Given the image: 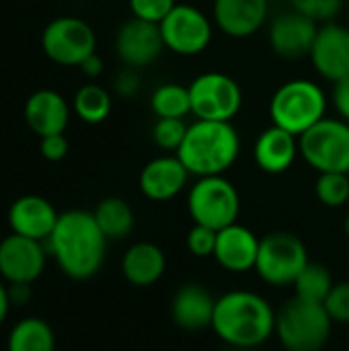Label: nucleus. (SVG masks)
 Segmentation results:
<instances>
[{
    "label": "nucleus",
    "instance_id": "f03ea898",
    "mask_svg": "<svg viewBox=\"0 0 349 351\" xmlns=\"http://www.w3.org/2000/svg\"><path fill=\"white\" fill-rule=\"evenodd\" d=\"M212 329L230 348L257 350L276 333V311L249 290H232L216 298Z\"/></svg>",
    "mask_w": 349,
    "mask_h": 351
},
{
    "label": "nucleus",
    "instance_id": "c9c22d12",
    "mask_svg": "<svg viewBox=\"0 0 349 351\" xmlns=\"http://www.w3.org/2000/svg\"><path fill=\"white\" fill-rule=\"evenodd\" d=\"M39 150H41L43 158H47L51 162H58V160H62L68 154V140H66L64 134L43 136L41 144H39Z\"/></svg>",
    "mask_w": 349,
    "mask_h": 351
},
{
    "label": "nucleus",
    "instance_id": "f257e3e1",
    "mask_svg": "<svg viewBox=\"0 0 349 351\" xmlns=\"http://www.w3.org/2000/svg\"><path fill=\"white\" fill-rule=\"evenodd\" d=\"M107 243L93 212L86 210H68L60 214L58 224L47 239L51 257L64 276L72 280H88L101 269Z\"/></svg>",
    "mask_w": 349,
    "mask_h": 351
},
{
    "label": "nucleus",
    "instance_id": "a19ab883",
    "mask_svg": "<svg viewBox=\"0 0 349 351\" xmlns=\"http://www.w3.org/2000/svg\"><path fill=\"white\" fill-rule=\"evenodd\" d=\"M230 351H255V350H243V348H230Z\"/></svg>",
    "mask_w": 349,
    "mask_h": 351
},
{
    "label": "nucleus",
    "instance_id": "b1692460",
    "mask_svg": "<svg viewBox=\"0 0 349 351\" xmlns=\"http://www.w3.org/2000/svg\"><path fill=\"white\" fill-rule=\"evenodd\" d=\"M8 351H53L56 350V337L51 327L37 317L21 319L10 335H8Z\"/></svg>",
    "mask_w": 349,
    "mask_h": 351
},
{
    "label": "nucleus",
    "instance_id": "39448f33",
    "mask_svg": "<svg viewBox=\"0 0 349 351\" xmlns=\"http://www.w3.org/2000/svg\"><path fill=\"white\" fill-rule=\"evenodd\" d=\"M331 325L323 304L296 296L276 313V335L286 351H321L329 341Z\"/></svg>",
    "mask_w": 349,
    "mask_h": 351
},
{
    "label": "nucleus",
    "instance_id": "72a5a7b5",
    "mask_svg": "<svg viewBox=\"0 0 349 351\" xmlns=\"http://www.w3.org/2000/svg\"><path fill=\"white\" fill-rule=\"evenodd\" d=\"M216 239H218V230L202 224H193V228L187 234V249L195 257H214Z\"/></svg>",
    "mask_w": 349,
    "mask_h": 351
},
{
    "label": "nucleus",
    "instance_id": "4468645a",
    "mask_svg": "<svg viewBox=\"0 0 349 351\" xmlns=\"http://www.w3.org/2000/svg\"><path fill=\"white\" fill-rule=\"evenodd\" d=\"M269 45L272 49L284 58V60H300L311 56L317 33H319V23L313 19L288 10L284 14H278L269 23Z\"/></svg>",
    "mask_w": 349,
    "mask_h": 351
},
{
    "label": "nucleus",
    "instance_id": "393cba45",
    "mask_svg": "<svg viewBox=\"0 0 349 351\" xmlns=\"http://www.w3.org/2000/svg\"><path fill=\"white\" fill-rule=\"evenodd\" d=\"M107 241L125 239L134 228V210L121 197H105L93 212Z\"/></svg>",
    "mask_w": 349,
    "mask_h": 351
},
{
    "label": "nucleus",
    "instance_id": "4be33fe9",
    "mask_svg": "<svg viewBox=\"0 0 349 351\" xmlns=\"http://www.w3.org/2000/svg\"><path fill=\"white\" fill-rule=\"evenodd\" d=\"M216 308V298L200 284H187L181 286L173 298L171 315L173 321L187 331H197L212 327Z\"/></svg>",
    "mask_w": 349,
    "mask_h": 351
},
{
    "label": "nucleus",
    "instance_id": "5701e85b",
    "mask_svg": "<svg viewBox=\"0 0 349 351\" xmlns=\"http://www.w3.org/2000/svg\"><path fill=\"white\" fill-rule=\"evenodd\" d=\"M165 269H167V257L163 249L152 243L132 245L121 259V271L125 280L140 288L156 284L163 278Z\"/></svg>",
    "mask_w": 349,
    "mask_h": 351
},
{
    "label": "nucleus",
    "instance_id": "1a4fd4ad",
    "mask_svg": "<svg viewBox=\"0 0 349 351\" xmlns=\"http://www.w3.org/2000/svg\"><path fill=\"white\" fill-rule=\"evenodd\" d=\"M191 113L208 121H232L243 107L239 82L224 72H204L189 84Z\"/></svg>",
    "mask_w": 349,
    "mask_h": 351
},
{
    "label": "nucleus",
    "instance_id": "aec40b11",
    "mask_svg": "<svg viewBox=\"0 0 349 351\" xmlns=\"http://www.w3.org/2000/svg\"><path fill=\"white\" fill-rule=\"evenodd\" d=\"M70 119V107L66 99L51 88L35 90L25 103V121L39 138L51 134H64Z\"/></svg>",
    "mask_w": 349,
    "mask_h": 351
},
{
    "label": "nucleus",
    "instance_id": "ea45409f",
    "mask_svg": "<svg viewBox=\"0 0 349 351\" xmlns=\"http://www.w3.org/2000/svg\"><path fill=\"white\" fill-rule=\"evenodd\" d=\"M344 230H346V234L349 237V216L346 218V222H344Z\"/></svg>",
    "mask_w": 349,
    "mask_h": 351
},
{
    "label": "nucleus",
    "instance_id": "412c9836",
    "mask_svg": "<svg viewBox=\"0 0 349 351\" xmlns=\"http://www.w3.org/2000/svg\"><path fill=\"white\" fill-rule=\"evenodd\" d=\"M298 154H300L298 136H294L278 125L263 130L253 148L257 167L269 175L286 173L294 165Z\"/></svg>",
    "mask_w": 349,
    "mask_h": 351
},
{
    "label": "nucleus",
    "instance_id": "f704fd0d",
    "mask_svg": "<svg viewBox=\"0 0 349 351\" xmlns=\"http://www.w3.org/2000/svg\"><path fill=\"white\" fill-rule=\"evenodd\" d=\"M113 88L119 97L123 99H132L134 95H138L140 90V74L136 68H130L125 66L113 80Z\"/></svg>",
    "mask_w": 349,
    "mask_h": 351
},
{
    "label": "nucleus",
    "instance_id": "9d476101",
    "mask_svg": "<svg viewBox=\"0 0 349 351\" xmlns=\"http://www.w3.org/2000/svg\"><path fill=\"white\" fill-rule=\"evenodd\" d=\"M41 47L45 56L60 66H80L95 53L97 37L86 21L78 16H58L43 29Z\"/></svg>",
    "mask_w": 349,
    "mask_h": 351
},
{
    "label": "nucleus",
    "instance_id": "58836bf2",
    "mask_svg": "<svg viewBox=\"0 0 349 351\" xmlns=\"http://www.w3.org/2000/svg\"><path fill=\"white\" fill-rule=\"evenodd\" d=\"M12 300H10V290L4 286V282L0 280V325L4 323L6 315H8V308H10Z\"/></svg>",
    "mask_w": 349,
    "mask_h": 351
},
{
    "label": "nucleus",
    "instance_id": "f3484780",
    "mask_svg": "<svg viewBox=\"0 0 349 351\" xmlns=\"http://www.w3.org/2000/svg\"><path fill=\"white\" fill-rule=\"evenodd\" d=\"M269 0H214L216 27L234 39L255 35L267 19Z\"/></svg>",
    "mask_w": 349,
    "mask_h": 351
},
{
    "label": "nucleus",
    "instance_id": "473e14b6",
    "mask_svg": "<svg viewBox=\"0 0 349 351\" xmlns=\"http://www.w3.org/2000/svg\"><path fill=\"white\" fill-rule=\"evenodd\" d=\"M177 6L175 0H130V10L136 19L160 25L163 19Z\"/></svg>",
    "mask_w": 349,
    "mask_h": 351
},
{
    "label": "nucleus",
    "instance_id": "e433bc0d",
    "mask_svg": "<svg viewBox=\"0 0 349 351\" xmlns=\"http://www.w3.org/2000/svg\"><path fill=\"white\" fill-rule=\"evenodd\" d=\"M333 105H335V111L339 113L341 119H346L349 123V76L335 82V88H333Z\"/></svg>",
    "mask_w": 349,
    "mask_h": 351
},
{
    "label": "nucleus",
    "instance_id": "0eeeda50",
    "mask_svg": "<svg viewBox=\"0 0 349 351\" xmlns=\"http://www.w3.org/2000/svg\"><path fill=\"white\" fill-rule=\"evenodd\" d=\"M187 210L195 224L222 230L237 222L241 197L237 187L222 175L200 177L189 189Z\"/></svg>",
    "mask_w": 349,
    "mask_h": 351
},
{
    "label": "nucleus",
    "instance_id": "cd10ccee",
    "mask_svg": "<svg viewBox=\"0 0 349 351\" xmlns=\"http://www.w3.org/2000/svg\"><path fill=\"white\" fill-rule=\"evenodd\" d=\"M333 284L335 282H333V278H331V274H329V269L325 265L309 261V265L302 269V274L296 278V282L292 286H294V296L296 298L323 304L327 294L331 292Z\"/></svg>",
    "mask_w": 349,
    "mask_h": 351
},
{
    "label": "nucleus",
    "instance_id": "ddd939ff",
    "mask_svg": "<svg viewBox=\"0 0 349 351\" xmlns=\"http://www.w3.org/2000/svg\"><path fill=\"white\" fill-rule=\"evenodd\" d=\"M165 41L160 35V27L156 23H148L132 16L125 21L115 37V51L119 60L130 68H146L152 66L163 53Z\"/></svg>",
    "mask_w": 349,
    "mask_h": 351
},
{
    "label": "nucleus",
    "instance_id": "7c9ffc66",
    "mask_svg": "<svg viewBox=\"0 0 349 351\" xmlns=\"http://www.w3.org/2000/svg\"><path fill=\"white\" fill-rule=\"evenodd\" d=\"M292 10L313 19L319 25L331 23L344 6V0H290Z\"/></svg>",
    "mask_w": 349,
    "mask_h": 351
},
{
    "label": "nucleus",
    "instance_id": "2f4dec72",
    "mask_svg": "<svg viewBox=\"0 0 349 351\" xmlns=\"http://www.w3.org/2000/svg\"><path fill=\"white\" fill-rule=\"evenodd\" d=\"M323 306L333 323L349 325V282L333 284Z\"/></svg>",
    "mask_w": 349,
    "mask_h": 351
},
{
    "label": "nucleus",
    "instance_id": "dca6fc26",
    "mask_svg": "<svg viewBox=\"0 0 349 351\" xmlns=\"http://www.w3.org/2000/svg\"><path fill=\"white\" fill-rule=\"evenodd\" d=\"M189 179V171L177 154H165L144 165L140 173V191L152 202H169L177 197Z\"/></svg>",
    "mask_w": 349,
    "mask_h": 351
},
{
    "label": "nucleus",
    "instance_id": "20e7f679",
    "mask_svg": "<svg viewBox=\"0 0 349 351\" xmlns=\"http://www.w3.org/2000/svg\"><path fill=\"white\" fill-rule=\"evenodd\" d=\"M269 115L274 125L300 138L327 117V95L315 80L292 78L274 93Z\"/></svg>",
    "mask_w": 349,
    "mask_h": 351
},
{
    "label": "nucleus",
    "instance_id": "bb28decb",
    "mask_svg": "<svg viewBox=\"0 0 349 351\" xmlns=\"http://www.w3.org/2000/svg\"><path fill=\"white\" fill-rule=\"evenodd\" d=\"M74 113L86 123H101L111 113V95L101 84H84L74 95Z\"/></svg>",
    "mask_w": 349,
    "mask_h": 351
},
{
    "label": "nucleus",
    "instance_id": "a211bd4d",
    "mask_svg": "<svg viewBox=\"0 0 349 351\" xmlns=\"http://www.w3.org/2000/svg\"><path fill=\"white\" fill-rule=\"evenodd\" d=\"M60 214L41 195H23L8 210V224L14 234L47 241L58 224Z\"/></svg>",
    "mask_w": 349,
    "mask_h": 351
},
{
    "label": "nucleus",
    "instance_id": "423d86ee",
    "mask_svg": "<svg viewBox=\"0 0 349 351\" xmlns=\"http://www.w3.org/2000/svg\"><path fill=\"white\" fill-rule=\"evenodd\" d=\"M300 156L319 173L349 175V123L325 117L298 138Z\"/></svg>",
    "mask_w": 349,
    "mask_h": 351
},
{
    "label": "nucleus",
    "instance_id": "4c0bfd02",
    "mask_svg": "<svg viewBox=\"0 0 349 351\" xmlns=\"http://www.w3.org/2000/svg\"><path fill=\"white\" fill-rule=\"evenodd\" d=\"M80 70H82V74L84 76H88V78H97L101 72H103V60L97 56V51L95 53H91L80 66H78Z\"/></svg>",
    "mask_w": 349,
    "mask_h": 351
},
{
    "label": "nucleus",
    "instance_id": "7ed1b4c3",
    "mask_svg": "<svg viewBox=\"0 0 349 351\" xmlns=\"http://www.w3.org/2000/svg\"><path fill=\"white\" fill-rule=\"evenodd\" d=\"M241 154V138L230 121L197 119L187 128V136L177 150L179 160L189 175L216 177L224 175Z\"/></svg>",
    "mask_w": 349,
    "mask_h": 351
},
{
    "label": "nucleus",
    "instance_id": "6e6552de",
    "mask_svg": "<svg viewBox=\"0 0 349 351\" xmlns=\"http://www.w3.org/2000/svg\"><path fill=\"white\" fill-rule=\"evenodd\" d=\"M306 265L309 253L296 234L278 230L261 239L255 271L265 284L292 286Z\"/></svg>",
    "mask_w": 349,
    "mask_h": 351
},
{
    "label": "nucleus",
    "instance_id": "79ce46f5",
    "mask_svg": "<svg viewBox=\"0 0 349 351\" xmlns=\"http://www.w3.org/2000/svg\"><path fill=\"white\" fill-rule=\"evenodd\" d=\"M269 2H278V0H269Z\"/></svg>",
    "mask_w": 349,
    "mask_h": 351
},
{
    "label": "nucleus",
    "instance_id": "c756f323",
    "mask_svg": "<svg viewBox=\"0 0 349 351\" xmlns=\"http://www.w3.org/2000/svg\"><path fill=\"white\" fill-rule=\"evenodd\" d=\"M187 128L189 125L183 119L160 117V119H156V123L152 128V140L160 150L177 154V150L181 148V144L187 136Z\"/></svg>",
    "mask_w": 349,
    "mask_h": 351
},
{
    "label": "nucleus",
    "instance_id": "2eb2a0df",
    "mask_svg": "<svg viewBox=\"0 0 349 351\" xmlns=\"http://www.w3.org/2000/svg\"><path fill=\"white\" fill-rule=\"evenodd\" d=\"M315 70L329 82H339L349 76V29L339 23L319 27L313 51L309 56Z\"/></svg>",
    "mask_w": 349,
    "mask_h": 351
},
{
    "label": "nucleus",
    "instance_id": "a878e982",
    "mask_svg": "<svg viewBox=\"0 0 349 351\" xmlns=\"http://www.w3.org/2000/svg\"><path fill=\"white\" fill-rule=\"evenodd\" d=\"M150 109L154 111L156 119L160 117L183 119L187 113H191L189 86H183L179 82H165L156 86L150 97Z\"/></svg>",
    "mask_w": 349,
    "mask_h": 351
},
{
    "label": "nucleus",
    "instance_id": "c85d7f7f",
    "mask_svg": "<svg viewBox=\"0 0 349 351\" xmlns=\"http://www.w3.org/2000/svg\"><path fill=\"white\" fill-rule=\"evenodd\" d=\"M315 193L319 202L327 208H341L349 202L348 173H319L315 183Z\"/></svg>",
    "mask_w": 349,
    "mask_h": 351
},
{
    "label": "nucleus",
    "instance_id": "6ab92c4d",
    "mask_svg": "<svg viewBox=\"0 0 349 351\" xmlns=\"http://www.w3.org/2000/svg\"><path fill=\"white\" fill-rule=\"evenodd\" d=\"M259 243H261V239H257L253 230L234 222V224L218 230L214 259L220 263V267H224L226 271H232V274H243V271L255 269L257 255H259Z\"/></svg>",
    "mask_w": 349,
    "mask_h": 351
},
{
    "label": "nucleus",
    "instance_id": "9b49d317",
    "mask_svg": "<svg viewBox=\"0 0 349 351\" xmlns=\"http://www.w3.org/2000/svg\"><path fill=\"white\" fill-rule=\"evenodd\" d=\"M158 27L165 47L183 58L202 53L214 35L210 16L191 4H177Z\"/></svg>",
    "mask_w": 349,
    "mask_h": 351
},
{
    "label": "nucleus",
    "instance_id": "f8f14e48",
    "mask_svg": "<svg viewBox=\"0 0 349 351\" xmlns=\"http://www.w3.org/2000/svg\"><path fill=\"white\" fill-rule=\"evenodd\" d=\"M45 269V249L41 241L8 234L0 241V278L10 286H29Z\"/></svg>",
    "mask_w": 349,
    "mask_h": 351
}]
</instances>
